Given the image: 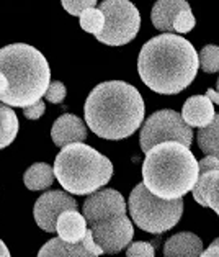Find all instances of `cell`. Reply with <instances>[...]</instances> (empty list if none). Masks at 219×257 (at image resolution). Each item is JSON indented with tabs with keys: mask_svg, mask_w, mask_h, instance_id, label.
<instances>
[{
	"mask_svg": "<svg viewBox=\"0 0 219 257\" xmlns=\"http://www.w3.org/2000/svg\"><path fill=\"white\" fill-rule=\"evenodd\" d=\"M87 221L82 213H79L77 210H67L62 211L58 223H56V231L62 241L76 244L84 239V236L87 233Z\"/></svg>",
	"mask_w": 219,
	"mask_h": 257,
	"instance_id": "obj_16",
	"label": "cell"
},
{
	"mask_svg": "<svg viewBox=\"0 0 219 257\" xmlns=\"http://www.w3.org/2000/svg\"><path fill=\"white\" fill-rule=\"evenodd\" d=\"M164 141H177L186 148H190L193 143L191 126H188L181 115L173 110L155 111L144 121L141 130L139 144L144 154L155 144Z\"/></svg>",
	"mask_w": 219,
	"mask_h": 257,
	"instance_id": "obj_8",
	"label": "cell"
},
{
	"mask_svg": "<svg viewBox=\"0 0 219 257\" xmlns=\"http://www.w3.org/2000/svg\"><path fill=\"white\" fill-rule=\"evenodd\" d=\"M216 87H217V90H216V92L219 93V79H217V84H216Z\"/></svg>",
	"mask_w": 219,
	"mask_h": 257,
	"instance_id": "obj_33",
	"label": "cell"
},
{
	"mask_svg": "<svg viewBox=\"0 0 219 257\" xmlns=\"http://www.w3.org/2000/svg\"><path fill=\"white\" fill-rule=\"evenodd\" d=\"M129 215L137 228L146 233L162 234L180 221L183 200H164L151 193L144 184H137L129 195Z\"/></svg>",
	"mask_w": 219,
	"mask_h": 257,
	"instance_id": "obj_6",
	"label": "cell"
},
{
	"mask_svg": "<svg viewBox=\"0 0 219 257\" xmlns=\"http://www.w3.org/2000/svg\"><path fill=\"white\" fill-rule=\"evenodd\" d=\"M214 169H219V159L217 158L206 156L204 159L198 161V175L204 174V172H209V171H214Z\"/></svg>",
	"mask_w": 219,
	"mask_h": 257,
	"instance_id": "obj_29",
	"label": "cell"
},
{
	"mask_svg": "<svg viewBox=\"0 0 219 257\" xmlns=\"http://www.w3.org/2000/svg\"><path fill=\"white\" fill-rule=\"evenodd\" d=\"M181 118L188 126L204 128L214 118V105L206 95H193L183 103Z\"/></svg>",
	"mask_w": 219,
	"mask_h": 257,
	"instance_id": "obj_14",
	"label": "cell"
},
{
	"mask_svg": "<svg viewBox=\"0 0 219 257\" xmlns=\"http://www.w3.org/2000/svg\"><path fill=\"white\" fill-rule=\"evenodd\" d=\"M199 66L204 72L214 74L219 71V46L216 45H206L201 53L198 54Z\"/></svg>",
	"mask_w": 219,
	"mask_h": 257,
	"instance_id": "obj_23",
	"label": "cell"
},
{
	"mask_svg": "<svg viewBox=\"0 0 219 257\" xmlns=\"http://www.w3.org/2000/svg\"><path fill=\"white\" fill-rule=\"evenodd\" d=\"M126 257H155L154 246L144 241H136L129 244L126 250Z\"/></svg>",
	"mask_w": 219,
	"mask_h": 257,
	"instance_id": "obj_26",
	"label": "cell"
},
{
	"mask_svg": "<svg viewBox=\"0 0 219 257\" xmlns=\"http://www.w3.org/2000/svg\"><path fill=\"white\" fill-rule=\"evenodd\" d=\"M18 135V116L9 105L0 103V149L10 146Z\"/></svg>",
	"mask_w": 219,
	"mask_h": 257,
	"instance_id": "obj_21",
	"label": "cell"
},
{
	"mask_svg": "<svg viewBox=\"0 0 219 257\" xmlns=\"http://www.w3.org/2000/svg\"><path fill=\"white\" fill-rule=\"evenodd\" d=\"M85 123L103 140L129 138L144 121L139 90L123 80L98 84L85 102Z\"/></svg>",
	"mask_w": 219,
	"mask_h": 257,
	"instance_id": "obj_2",
	"label": "cell"
},
{
	"mask_svg": "<svg viewBox=\"0 0 219 257\" xmlns=\"http://www.w3.org/2000/svg\"><path fill=\"white\" fill-rule=\"evenodd\" d=\"M100 10L105 17L103 30L97 40L108 46H123L136 38L141 28V15L129 0H103Z\"/></svg>",
	"mask_w": 219,
	"mask_h": 257,
	"instance_id": "obj_7",
	"label": "cell"
},
{
	"mask_svg": "<svg viewBox=\"0 0 219 257\" xmlns=\"http://www.w3.org/2000/svg\"><path fill=\"white\" fill-rule=\"evenodd\" d=\"M53 171L66 192L74 195H90L110 182L113 164L92 146L72 143L56 156Z\"/></svg>",
	"mask_w": 219,
	"mask_h": 257,
	"instance_id": "obj_5",
	"label": "cell"
},
{
	"mask_svg": "<svg viewBox=\"0 0 219 257\" xmlns=\"http://www.w3.org/2000/svg\"><path fill=\"white\" fill-rule=\"evenodd\" d=\"M214 242H219V237H217V239H214Z\"/></svg>",
	"mask_w": 219,
	"mask_h": 257,
	"instance_id": "obj_35",
	"label": "cell"
},
{
	"mask_svg": "<svg viewBox=\"0 0 219 257\" xmlns=\"http://www.w3.org/2000/svg\"><path fill=\"white\" fill-rule=\"evenodd\" d=\"M67 210H77V202L71 195L61 190L46 192L35 203V221L43 231L54 233L59 215Z\"/></svg>",
	"mask_w": 219,
	"mask_h": 257,
	"instance_id": "obj_10",
	"label": "cell"
},
{
	"mask_svg": "<svg viewBox=\"0 0 219 257\" xmlns=\"http://www.w3.org/2000/svg\"><path fill=\"white\" fill-rule=\"evenodd\" d=\"M79 17H80V27H82V30L87 31V33H92L97 36L100 31L103 30L105 17L100 9H95V7L87 9Z\"/></svg>",
	"mask_w": 219,
	"mask_h": 257,
	"instance_id": "obj_22",
	"label": "cell"
},
{
	"mask_svg": "<svg viewBox=\"0 0 219 257\" xmlns=\"http://www.w3.org/2000/svg\"><path fill=\"white\" fill-rule=\"evenodd\" d=\"M23 182L30 190H46L54 182V171L46 162H36L23 175Z\"/></svg>",
	"mask_w": 219,
	"mask_h": 257,
	"instance_id": "obj_19",
	"label": "cell"
},
{
	"mask_svg": "<svg viewBox=\"0 0 219 257\" xmlns=\"http://www.w3.org/2000/svg\"><path fill=\"white\" fill-rule=\"evenodd\" d=\"M49 82V64L36 48L15 43L0 49V102L25 108L45 97Z\"/></svg>",
	"mask_w": 219,
	"mask_h": 257,
	"instance_id": "obj_3",
	"label": "cell"
},
{
	"mask_svg": "<svg viewBox=\"0 0 219 257\" xmlns=\"http://www.w3.org/2000/svg\"><path fill=\"white\" fill-rule=\"evenodd\" d=\"M84 218L87 224L100 221L103 218L126 215V202L118 190L103 189L90 193L84 202Z\"/></svg>",
	"mask_w": 219,
	"mask_h": 257,
	"instance_id": "obj_11",
	"label": "cell"
},
{
	"mask_svg": "<svg viewBox=\"0 0 219 257\" xmlns=\"http://www.w3.org/2000/svg\"><path fill=\"white\" fill-rule=\"evenodd\" d=\"M199 257H219V242H214V241H212V242L209 244V247L206 249V250H203L201 255H199Z\"/></svg>",
	"mask_w": 219,
	"mask_h": 257,
	"instance_id": "obj_30",
	"label": "cell"
},
{
	"mask_svg": "<svg viewBox=\"0 0 219 257\" xmlns=\"http://www.w3.org/2000/svg\"><path fill=\"white\" fill-rule=\"evenodd\" d=\"M61 2L67 14H71L74 17H79L84 10L92 9L97 5V0H61Z\"/></svg>",
	"mask_w": 219,
	"mask_h": 257,
	"instance_id": "obj_25",
	"label": "cell"
},
{
	"mask_svg": "<svg viewBox=\"0 0 219 257\" xmlns=\"http://www.w3.org/2000/svg\"><path fill=\"white\" fill-rule=\"evenodd\" d=\"M0 257H10V255H2V254H0Z\"/></svg>",
	"mask_w": 219,
	"mask_h": 257,
	"instance_id": "obj_34",
	"label": "cell"
},
{
	"mask_svg": "<svg viewBox=\"0 0 219 257\" xmlns=\"http://www.w3.org/2000/svg\"><path fill=\"white\" fill-rule=\"evenodd\" d=\"M51 138L56 146L64 148L72 143H84L87 140V128L79 116L64 113L54 121Z\"/></svg>",
	"mask_w": 219,
	"mask_h": 257,
	"instance_id": "obj_12",
	"label": "cell"
},
{
	"mask_svg": "<svg viewBox=\"0 0 219 257\" xmlns=\"http://www.w3.org/2000/svg\"><path fill=\"white\" fill-rule=\"evenodd\" d=\"M198 179V161L177 141H164L146 153L142 164V184L155 197L175 200L186 195Z\"/></svg>",
	"mask_w": 219,
	"mask_h": 257,
	"instance_id": "obj_4",
	"label": "cell"
},
{
	"mask_svg": "<svg viewBox=\"0 0 219 257\" xmlns=\"http://www.w3.org/2000/svg\"><path fill=\"white\" fill-rule=\"evenodd\" d=\"M45 111H46V105H45V102H41V100L23 108V113L28 120H38L40 116L45 115Z\"/></svg>",
	"mask_w": 219,
	"mask_h": 257,
	"instance_id": "obj_28",
	"label": "cell"
},
{
	"mask_svg": "<svg viewBox=\"0 0 219 257\" xmlns=\"http://www.w3.org/2000/svg\"><path fill=\"white\" fill-rule=\"evenodd\" d=\"M89 226L93 241L103 250V254L121 252L124 247L129 246L134 236L133 223L126 215L103 218L100 221L89 224Z\"/></svg>",
	"mask_w": 219,
	"mask_h": 257,
	"instance_id": "obj_9",
	"label": "cell"
},
{
	"mask_svg": "<svg viewBox=\"0 0 219 257\" xmlns=\"http://www.w3.org/2000/svg\"><path fill=\"white\" fill-rule=\"evenodd\" d=\"M185 9H190V4L186 0H157L151 14L152 25L160 31L173 33L175 18Z\"/></svg>",
	"mask_w": 219,
	"mask_h": 257,
	"instance_id": "obj_17",
	"label": "cell"
},
{
	"mask_svg": "<svg viewBox=\"0 0 219 257\" xmlns=\"http://www.w3.org/2000/svg\"><path fill=\"white\" fill-rule=\"evenodd\" d=\"M199 69L198 53L183 36L164 33L149 40L137 59V71L149 89L162 95L185 90Z\"/></svg>",
	"mask_w": 219,
	"mask_h": 257,
	"instance_id": "obj_1",
	"label": "cell"
},
{
	"mask_svg": "<svg viewBox=\"0 0 219 257\" xmlns=\"http://www.w3.org/2000/svg\"><path fill=\"white\" fill-rule=\"evenodd\" d=\"M38 257H100V255L93 254L84 244V241L71 244L62 241L61 237H54V239L48 241L40 249Z\"/></svg>",
	"mask_w": 219,
	"mask_h": 257,
	"instance_id": "obj_18",
	"label": "cell"
},
{
	"mask_svg": "<svg viewBox=\"0 0 219 257\" xmlns=\"http://www.w3.org/2000/svg\"><path fill=\"white\" fill-rule=\"evenodd\" d=\"M195 15H193L191 9H185L181 10L180 14L177 15L173 22V31L175 33H188L193 28H195Z\"/></svg>",
	"mask_w": 219,
	"mask_h": 257,
	"instance_id": "obj_24",
	"label": "cell"
},
{
	"mask_svg": "<svg viewBox=\"0 0 219 257\" xmlns=\"http://www.w3.org/2000/svg\"><path fill=\"white\" fill-rule=\"evenodd\" d=\"M198 146L206 156L219 159V113L214 115L208 126L199 128L198 131Z\"/></svg>",
	"mask_w": 219,
	"mask_h": 257,
	"instance_id": "obj_20",
	"label": "cell"
},
{
	"mask_svg": "<svg viewBox=\"0 0 219 257\" xmlns=\"http://www.w3.org/2000/svg\"><path fill=\"white\" fill-rule=\"evenodd\" d=\"M0 254L2 255H10V250H9V247L5 246V242L0 239Z\"/></svg>",
	"mask_w": 219,
	"mask_h": 257,
	"instance_id": "obj_32",
	"label": "cell"
},
{
	"mask_svg": "<svg viewBox=\"0 0 219 257\" xmlns=\"http://www.w3.org/2000/svg\"><path fill=\"white\" fill-rule=\"evenodd\" d=\"M191 192L196 203L211 208L219 216V169L199 174Z\"/></svg>",
	"mask_w": 219,
	"mask_h": 257,
	"instance_id": "obj_13",
	"label": "cell"
},
{
	"mask_svg": "<svg viewBox=\"0 0 219 257\" xmlns=\"http://www.w3.org/2000/svg\"><path fill=\"white\" fill-rule=\"evenodd\" d=\"M45 97L48 102H51V103H61L62 100L66 98V85L59 82V80L49 82L48 89L45 92Z\"/></svg>",
	"mask_w": 219,
	"mask_h": 257,
	"instance_id": "obj_27",
	"label": "cell"
},
{
	"mask_svg": "<svg viewBox=\"0 0 219 257\" xmlns=\"http://www.w3.org/2000/svg\"><path fill=\"white\" fill-rule=\"evenodd\" d=\"M201 252L203 241L188 231L170 236L164 244V257H199Z\"/></svg>",
	"mask_w": 219,
	"mask_h": 257,
	"instance_id": "obj_15",
	"label": "cell"
},
{
	"mask_svg": "<svg viewBox=\"0 0 219 257\" xmlns=\"http://www.w3.org/2000/svg\"><path fill=\"white\" fill-rule=\"evenodd\" d=\"M206 97H209L211 102H214L216 105H219V93L214 89H209L208 92H206Z\"/></svg>",
	"mask_w": 219,
	"mask_h": 257,
	"instance_id": "obj_31",
	"label": "cell"
}]
</instances>
